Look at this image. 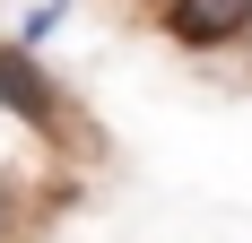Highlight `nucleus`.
I'll list each match as a JSON object with an SVG mask.
<instances>
[{"mask_svg":"<svg viewBox=\"0 0 252 243\" xmlns=\"http://www.w3.org/2000/svg\"><path fill=\"white\" fill-rule=\"evenodd\" d=\"M0 113H18L44 139H70L78 130V104L52 87V70L35 61V44H0Z\"/></svg>","mask_w":252,"mask_h":243,"instance_id":"f257e3e1","label":"nucleus"},{"mask_svg":"<svg viewBox=\"0 0 252 243\" xmlns=\"http://www.w3.org/2000/svg\"><path fill=\"white\" fill-rule=\"evenodd\" d=\"M165 35L183 52H226L252 35V0H165Z\"/></svg>","mask_w":252,"mask_h":243,"instance_id":"f03ea898","label":"nucleus"}]
</instances>
